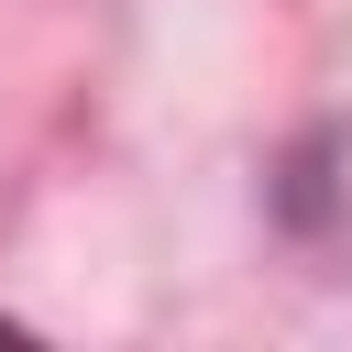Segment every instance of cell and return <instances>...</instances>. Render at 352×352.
I'll list each match as a JSON object with an SVG mask.
<instances>
[{
	"label": "cell",
	"instance_id": "6da1fadb",
	"mask_svg": "<svg viewBox=\"0 0 352 352\" xmlns=\"http://www.w3.org/2000/svg\"><path fill=\"white\" fill-rule=\"evenodd\" d=\"M0 341H11V319H0Z\"/></svg>",
	"mask_w": 352,
	"mask_h": 352
}]
</instances>
